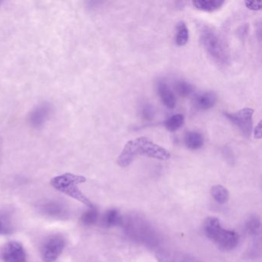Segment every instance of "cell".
Returning <instances> with one entry per match:
<instances>
[{"mask_svg": "<svg viewBox=\"0 0 262 262\" xmlns=\"http://www.w3.org/2000/svg\"><path fill=\"white\" fill-rule=\"evenodd\" d=\"M174 90L179 96H182V97H187L193 93L194 87L185 81H178L174 84Z\"/></svg>", "mask_w": 262, "mask_h": 262, "instance_id": "d6986e66", "label": "cell"}, {"mask_svg": "<svg viewBox=\"0 0 262 262\" xmlns=\"http://www.w3.org/2000/svg\"><path fill=\"white\" fill-rule=\"evenodd\" d=\"M245 6L247 8L250 10H253V11H258V10H261L262 8V3L261 2H256V1H245Z\"/></svg>", "mask_w": 262, "mask_h": 262, "instance_id": "cb8c5ba5", "label": "cell"}, {"mask_svg": "<svg viewBox=\"0 0 262 262\" xmlns=\"http://www.w3.org/2000/svg\"><path fill=\"white\" fill-rule=\"evenodd\" d=\"M143 156L159 160L166 161L171 158L168 150L146 137H139L128 141L117 159L118 165L128 167L137 156Z\"/></svg>", "mask_w": 262, "mask_h": 262, "instance_id": "6da1fadb", "label": "cell"}, {"mask_svg": "<svg viewBox=\"0 0 262 262\" xmlns=\"http://www.w3.org/2000/svg\"><path fill=\"white\" fill-rule=\"evenodd\" d=\"M238 33L240 34L241 37H244V36H246L247 33H248V27L244 26V27H241Z\"/></svg>", "mask_w": 262, "mask_h": 262, "instance_id": "484cf974", "label": "cell"}, {"mask_svg": "<svg viewBox=\"0 0 262 262\" xmlns=\"http://www.w3.org/2000/svg\"><path fill=\"white\" fill-rule=\"evenodd\" d=\"M217 102V95L213 92H204L196 95L194 105L199 110H208L212 108Z\"/></svg>", "mask_w": 262, "mask_h": 262, "instance_id": "8fae6325", "label": "cell"}, {"mask_svg": "<svg viewBox=\"0 0 262 262\" xmlns=\"http://www.w3.org/2000/svg\"><path fill=\"white\" fill-rule=\"evenodd\" d=\"M122 216L116 209H110L104 214L102 222L107 228L118 226L122 223Z\"/></svg>", "mask_w": 262, "mask_h": 262, "instance_id": "2e32d148", "label": "cell"}, {"mask_svg": "<svg viewBox=\"0 0 262 262\" xmlns=\"http://www.w3.org/2000/svg\"><path fill=\"white\" fill-rule=\"evenodd\" d=\"M66 242L60 234H52L44 240L41 247V257L45 262H53L65 248Z\"/></svg>", "mask_w": 262, "mask_h": 262, "instance_id": "8992f818", "label": "cell"}, {"mask_svg": "<svg viewBox=\"0 0 262 262\" xmlns=\"http://www.w3.org/2000/svg\"><path fill=\"white\" fill-rule=\"evenodd\" d=\"M41 212L49 217L62 219L67 214V209L63 204L56 201L45 202L40 206Z\"/></svg>", "mask_w": 262, "mask_h": 262, "instance_id": "30bf717a", "label": "cell"}, {"mask_svg": "<svg viewBox=\"0 0 262 262\" xmlns=\"http://www.w3.org/2000/svg\"><path fill=\"white\" fill-rule=\"evenodd\" d=\"M4 262H27V254L19 242H10L5 245L2 252Z\"/></svg>", "mask_w": 262, "mask_h": 262, "instance_id": "9c48e42d", "label": "cell"}, {"mask_svg": "<svg viewBox=\"0 0 262 262\" xmlns=\"http://www.w3.org/2000/svg\"><path fill=\"white\" fill-rule=\"evenodd\" d=\"M86 179L84 176L67 173L53 178L50 183L55 189L92 208L93 207V204L78 187L79 184L84 183Z\"/></svg>", "mask_w": 262, "mask_h": 262, "instance_id": "277c9868", "label": "cell"}, {"mask_svg": "<svg viewBox=\"0 0 262 262\" xmlns=\"http://www.w3.org/2000/svg\"><path fill=\"white\" fill-rule=\"evenodd\" d=\"M141 115L145 120H151L155 116V110L151 104H145L141 110Z\"/></svg>", "mask_w": 262, "mask_h": 262, "instance_id": "603a6c76", "label": "cell"}, {"mask_svg": "<svg viewBox=\"0 0 262 262\" xmlns=\"http://www.w3.org/2000/svg\"><path fill=\"white\" fill-rule=\"evenodd\" d=\"M12 230L13 228L10 219L4 214H0V234H9Z\"/></svg>", "mask_w": 262, "mask_h": 262, "instance_id": "7402d4cb", "label": "cell"}, {"mask_svg": "<svg viewBox=\"0 0 262 262\" xmlns=\"http://www.w3.org/2000/svg\"><path fill=\"white\" fill-rule=\"evenodd\" d=\"M253 114L254 110L244 108L236 113H225V117L235 125L245 138L251 136L253 129Z\"/></svg>", "mask_w": 262, "mask_h": 262, "instance_id": "5b68a950", "label": "cell"}, {"mask_svg": "<svg viewBox=\"0 0 262 262\" xmlns=\"http://www.w3.org/2000/svg\"><path fill=\"white\" fill-rule=\"evenodd\" d=\"M204 137L197 131H191L186 133L185 136V146L191 150L200 149L204 145Z\"/></svg>", "mask_w": 262, "mask_h": 262, "instance_id": "4fadbf2b", "label": "cell"}, {"mask_svg": "<svg viewBox=\"0 0 262 262\" xmlns=\"http://www.w3.org/2000/svg\"><path fill=\"white\" fill-rule=\"evenodd\" d=\"M158 93L162 103L168 108L172 110L176 105V99L174 93L170 90L166 82L161 81L158 84Z\"/></svg>", "mask_w": 262, "mask_h": 262, "instance_id": "7c38bea8", "label": "cell"}, {"mask_svg": "<svg viewBox=\"0 0 262 262\" xmlns=\"http://www.w3.org/2000/svg\"><path fill=\"white\" fill-rule=\"evenodd\" d=\"M53 112V105L50 102H42L35 107L29 115V123L33 128H39L43 126Z\"/></svg>", "mask_w": 262, "mask_h": 262, "instance_id": "52a82bcc", "label": "cell"}, {"mask_svg": "<svg viewBox=\"0 0 262 262\" xmlns=\"http://www.w3.org/2000/svg\"><path fill=\"white\" fill-rule=\"evenodd\" d=\"M257 32H258V38L260 39L261 38V35H260V33H261V26H260V24H258V28H257Z\"/></svg>", "mask_w": 262, "mask_h": 262, "instance_id": "4316f807", "label": "cell"}, {"mask_svg": "<svg viewBox=\"0 0 262 262\" xmlns=\"http://www.w3.org/2000/svg\"><path fill=\"white\" fill-rule=\"evenodd\" d=\"M260 222L258 217H251V219H248L246 223V230L248 234L251 235H255L259 232L260 230Z\"/></svg>", "mask_w": 262, "mask_h": 262, "instance_id": "44dd1931", "label": "cell"}, {"mask_svg": "<svg viewBox=\"0 0 262 262\" xmlns=\"http://www.w3.org/2000/svg\"><path fill=\"white\" fill-rule=\"evenodd\" d=\"M184 122H185V117L183 115H173L165 121V126L168 131L174 133L183 125Z\"/></svg>", "mask_w": 262, "mask_h": 262, "instance_id": "ac0fdd59", "label": "cell"}, {"mask_svg": "<svg viewBox=\"0 0 262 262\" xmlns=\"http://www.w3.org/2000/svg\"><path fill=\"white\" fill-rule=\"evenodd\" d=\"M98 219H99V212L93 206L82 214L81 220L84 225H93L97 222Z\"/></svg>", "mask_w": 262, "mask_h": 262, "instance_id": "ffe728a7", "label": "cell"}, {"mask_svg": "<svg viewBox=\"0 0 262 262\" xmlns=\"http://www.w3.org/2000/svg\"><path fill=\"white\" fill-rule=\"evenodd\" d=\"M225 4L223 0H198L193 1L194 8L200 11L214 12L219 10Z\"/></svg>", "mask_w": 262, "mask_h": 262, "instance_id": "5bb4252c", "label": "cell"}, {"mask_svg": "<svg viewBox=\"0 0 262 262\" xmlns=\"http://www.w3.org/2000/svg\"><path fill=\"white\" fill-rule=\"evenodd\" d=\"M158 262H202L195 256L183 251L159 250L156 254Z\"/></svg>", "mask_w": 262, "mask_h": 262, "instance_id": "ba28073f", "label": "cell"}, {"mask_svg": "<svg viewBox=\"0 0 262 262\" xmlns=\"http://www.w3.org/2000/svg\"><path fill=\"white\" fill-rule=\"evenodd\" d=\"M189 39V31L186 24L183 21L178 23L176 26V43L179 47L186 45Z\"/></svg>", "mask_w": 262, "mask_h": 262, "instance_id": "9a60e30c", "label": "cell"}, {"mask_svg": "<svg viewBox=\"0 0 262 262\" xmlns=\"http://www.w3.org/2000/svg\"><path fill=\"white\" fill-rule=\"evenodd\" d=\"M204 232L219 249L231 251L237 247L239 236L235 231L225 229L215 217H208L204 223Z\"/></svg>", "mask_w": 262, "mask_h": 262, "instance_id": "7a4b0ae2", "label": "cell"}, {"mask_svg": "<svg viewBox=\"0 0 262 262\" xmlns=\"http://www.w3.org/2000/svg\"><path fill=\"white\" fill-rule=\"evenodd\" d=\"M200 37L202 46L213 60L222 66L229 63V52L225 41L216 30L208 26H202Z\"/></svg>", "mask_w": 262, "mask_h": 262, "instance_id": "3957f363", "label": "cell"}, {"mask_svg": "<svg viewBox=\"0 0 262 262\" xmlns=\"http://www.w3.org/2000/svg\"><path fill=\"white\" fill-rule=\"evenodd\" d=\"M211 194L214 200L220 205H224L229 200V191L222 185H214L211 188Z\"/></svg>", "mask_w": 262, "mask_h": 262, "instance_id": "e0dca14e", "label": "cell"}, {"mask_svg": "<svg viewBox=\"0 0 262 262\" xmlns=\"http://www.w3.org/2000/svg\"><path fill=\"white\" fill-rule=\"evenodd\" d=\"M261 135V121H260L254 128V138L260 139L262 137Z\"/></svg>", "mask_w": 262, "mask_h": 262, "instance_id": "d4e9b609", "label": "cell"}]
</instances>
